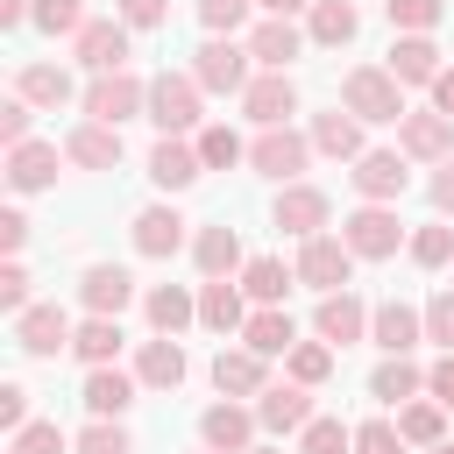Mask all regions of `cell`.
Listing matches in <instances>:
<instances>
[{"instance_id":"cell-13","label":"cell","mask_w":454,"mask_h":454,"mask_svg":"<svg viewBox=\"0 0 454 454\" xmlns=\"http://www.w3.org/2000/svg\"><path fill=\"white\" fill-rule=\"evenodd\" d=\"M397 149L419 156V163H447V156H454V121L433 114V106H426V114H404V121H397Z\"/></svg>"},{"instance_id":"cell-50","label":"cell","mask_w":454,"mask_h":454,"mask_svg":"<svg viewBox=\"0 0 454 454\" xmlns=\"http://www.w3.org/2000/svg\"><path fill=\"white\" fill-rule=\"evenodd\" d=\"M28 114H35V106H28L21 92H14V99H0V142H7V149H21V142H28Z\"/></svg>"},{"instance_id":"cell-28","label":"cell","mask_w":454,"mask_h":454,"mask_svg":"<svg viewBox=\"0 0 454 454\" xmlns=\"http://www.w3.org/2000/svg\"><path fill=\"white\" fill-rule=\"evenodd\" d=\"M241 340L270 362V355H291V348H298V326H291V312H284V305H262V312H248Z\"/></svg>"},{"instance_id":"cell-29","label":"cell","mask_w":454,"mask_h":454,"mask_svg":"<svg viewBox=\"0 0 454 454\" xmlns=\"http://www.w3.org/2000/svg\"><path fill=\"white\" fill-rule=\"evenodd\" d=\"M135 376H142L149 390H177V383H184V348H177L170 333L142 340V355H135Z\"/></svg>"},{"instance_id":"cell-38","label":"cell","mask_w":454,"mask_h":454,"mask_svg":"<svg viewBox=\"0 0 454 454\" xmlns=\"http://www.w3.org/2000/svg\"><path fill=\"white\" fill-rule=\"evenodd\" d=\"M397 433H404V447H440V433H447V404H404L397 411Z\"/></svg>"},{"instance_id":"cell-12","label":"cell","mask_w":454,"mask_h":454,"mask_svg":"<svg viewBox=\"0 0 454 454\" xmlns=\"http://www.w3.org/2000/svg\"><path fill=\"white\" fill-rule=\"evenodd\" d=\"M255 411H241L234 397L227 404H206V419H199V440H206V454H248L255 447Z\"/></svg>"},{"instance_id":"cell-39","label":"cell","mask_w":454,"mask_h":454,"mask_svg":"<svg viewBox=\"0 0 454 454\" xmlns=\"http://www.w3.org/2000/svg\"><path fill=\"white\" fill-rule=\"evenodd\" d=\"M284 369H291V383H305V390H312V383H326V376H333V348H326V340H298V348L284 355Z\"/></svg>"},{"instance_id":"cell-20","label":"cell","mask_w":454,"mask_h":454,"mask_svg":"<svg viewBox=\"0 0 454 454\" xmlns=\"http://www.w3.org/2000/svg\"><path fill=\"white\" fill-rule=\"evenodd\" d=\"M199 170H206V163H199V142H177V135H163V142L149 149V184H156V192H184Z\"/></svg>"},{"instance_id":"cell-6","label":"cell","mask_w":454,"mask_h":454,"mask_svg":"<svg viewBox=\"0 0 454 454\" xmlns=\"http://www.w3.org/2000/svg\"><path fill=\"white\" fill-rule=\"evenodd\" d=\"M348 270H355V248H348L340 234H312V241L298 248V284H312L319 298L348 291Z\"/></svg>"},{"instance_id":"cell-52","label":"cell","mask_w":454,"mask_h":454,"mask_svg":"<svg viewBox=\"0 0 454 454\" xmlns=\"http://www.w3.org/2000/svg\"><path fill=\"white\" fill-rule=\"evenodd\" d=\"M114 14H121L128 28H163V14H170V0H121Z\"/></svg>"},{"instance_id":"cell-36","label":"cell","mask_w":454,"mask_h":454,"mask_svg":"<svg viewBox=\"0 0 454 454\" xmlns=\"http://www.w3.org/2000/svg\"><path fill=\"white\" fill-rule=\"evenodd\" d=\"M298 284V270H284L277 255H255L248 270H241V291L255 298V305H284V291Z\"/></svg>"},{"instance_id":"cell-3","label":"cell","mask_w":454,"mask_h":454,"mask_svg":"<svg viewBox=\"0 0 454 454\" xmlns=\"http://www.w3.org/2000/svg\"><path fill=\"white\" fill-rule=\"evenodd\" d=\"M135 114H149V85H142L135 71H106V78L85 85V121L121 128V121H135Z\"/></svg>"},{"instance_id":"cell-16","label":"cell","mask_w":454,"mask_h":454,"mask_svg":"<svg viewBox=\"0 0 454 454\" xmlns=\"http://www.w3.org/2000/svg\"><path fill=\"white\" fill-rule=\"evenodd\" d=\"M14 340H21V355H57L78 340V326L57 305H28V312H14Z\"/></svg>"},{"instance_id":"cell-32","label":"cell","mask_w":454,"mask_h":454,"mask_svg":"<svg viewBox=\"0 0 454 454\" xmlns=\"http://www.w3.org/2000/svg\"><path fill=\"white\" fill-rule=\"evenodd\" d=\"M355 28H362V14H355L348 0H312V21H305V35H312L319 50H340V43H355Z\"/></svg>"},{"instance_id":"cell-27","label":"cell","mask_w":454,"mask_h":454,"mask_svg":"<svg viewBox=\"0 0 454 454\" xmlns=\"http://www.w3.org/2000/svg\"><path fill=\"white\" fill-rule=\"evenodd\" d=\"M142 312H149V326H156V333H170V340H177V333L199 319V298H192L184 284H156V291L142 298Z\"/></svg>"},{"instance_id":"cell-17","label":"cell","mask_w":454,"mask_h":454,"mask_svg":"<svg viewBox=\"0 0 454 454\" xmlns=\"http://www.w3.org/2000/svg\"><path fill=\"white\" fill-rule=\"evenodd\" d=\"M255 419H262V433H305L312 426V390L305 383H270L255 397Z\"/></svg>"},{"instance_id":"cell-37","label":"cell","mask_w":454,"mask_h":454,"mask_svg":"<svg viewBox=\"0 0 454 454\" xmlns=\"http://www.w3.org/2000/svg\"><path fill=\"white\" fill-rule=\"evenodd\" d=\"M71 355H78L85 369H114V355H121V319H85L78 340H71Z\"/></svg>"},{"instance_id":"cell-57","label":"cell","mask_w":454,"mask_h":454,"mask_svg":"<svg viewBox=\"0 0 454 454\" xmlns=\"http://www.w3.org/2000/svg\"><path fill=\"white\" fill-rule=\"evenodd\" d=\"M433 114H447V121H454V71H440V78H433Z\"/></svg>"},{"instance_id":"cell-58","label":"cell","mask_w":454,"mask_h":454,"mask_svg":"<svg viewBox=\"0 0 454 454\" xmlns=\"http://www.w3.org/2000/svg\"><path fill=\"white\" fill-rule=\"evenodd\" d=\"M255 7H270V14H284V21H291V14H298V7H312V0H255Z\"/></svg>"},{"instance_id":"cell-14","label":"cell","mask_w":454,"mask_h":454,"mask_svg":"<svg viewBox=\"0 0 454 454\" xmlns=\"http://www.w3.org/2000/svg\"><path fill=\"white\" fill-rule=\"evenodd\" d=\"M78 298H85V312H92V319H121V312H128V298H135V277H128L121 262H92V270L78 277Z\"/></svg>"},{"instance_id":"cell-31","label":"cell","mask_w":454,"mask_h":454,"mask_svg":"<svg viewBox=\"0 0 454 454\" xmlns=\"http://www.w3.org/2000/svg\"><path fill=\"white\" fill-rule=\"evenodd\" d=\"M419 390H426V369H419L411 355H390V362L369 376V397H376V404H411Z\"/></svg>"},{"instance_id":"cell-7","label":"cell","mask_w":454,"mask_h":454,"mask_svg":"<svg viewBox=\"0 0 454 454\" xmlns=\"http://www.w3.org/2000/svg\"><path fill=\"white\" fill-rule=\"evenodd\" d=\"M71 57H78L92 78L128 71V21H121V14H114V21H85V28L71 35Z\"/></svg>"},{"instance_id":"cell-42","label":"cell","mask_w":454,"mask_h":454,"mask_svg":"<svg viewBox=\"0 0 454 454\" xmlns=\"http://www.w3.org/2000/svg\"><path fill=\"white\" fill-rule=\"evenodd\" d=\"M43 35H78L92 14H85V0H35V14H28Z\"/></svg>"},{"instance_id":"cell-23","label":"cell","mask_w":454,"mask_h":454,"mask_svg":"<svg viewBox=\"0 0 454 454\" xmlns=\"http://www.w3.org/2000/svg\"><path fill=\"white\" fill-rule=\"evenodd\" d=\"M447 64H440V43L433 35H397L390 43V78L397 85H433Z\"/></svg>"},{"instance_id":"cell-19","label":"cell","mask_w":454,"mask_h":454,"mask_svg":"<svg viewBox=\"0 0 454 454\" xmlns=\"http://www.w3.org/2000/svg\"><path fill=\"white\" fill-rule=\"evenodd\" d=\"M312 326H319V340H326V348H348V340H362V333H369V305H362L355 291H333V298H319Z\"/></svg>"},{"instance_id":"cell-11","label":"cell","mask_w":454,"mask_h":454,"mask_svg":"<svg viewBox=\"0 0 454 454\" xmlns=\"http://www.w3.org/2000/svg\"><path fill=\"white\" fill-rule=\"evenodd\" d=\"M326 220H333V199H326L319 184H284V192H277V227H284V234L312 241V234H326Z\"/></svg>"},{"instance_id":"cell-59","label":"cell","mask_w":454,"mask_h":454,"mask_svg":"<svg viewBox=\"0 0 454 454\" xmlns=\"http://www.w3.org/2000/svg\"><path fill=\"white\" fill-rule=\"evenodd\" d=\"M426 454H454V447H447V440H440V447H426Z\"/></svg>"},{"instance_id":"cell-51","label":"cell","mask_w":454,"mask_h":454,"mask_svg":"<svg viewBox=\"0 0 454 454\" xmlns=\"http://www.w3.org/2000/svg\"><path fill=\"white\" fill-rule=\"evenodd\" d=\"M0 305H7V312H28V270H21L14 255L0 262Z\"/></svg>"},{"instance_id":"cell-4","label":"cell","mask_w":454,"mask_h":454,"mask_svg":"<svg viewBox=\"0 0 454 454\" xmlns=\"http://www.w3.org/2000/svg\"><path fill=\"white\" fill-rule=\"evenodd\" d=\"M340 241L355 248V262H383V255H397L404 220H397V206H362V213L340 220Z\"/></svg>"},{"instance_id":"cell-41","label":"cell","mask_w":454,"mask_h":454,"mask_svg":"<svg viewBox=\"0 0 454 454\" xmlns=\"http://www.w3.org/2000/svg\"><path fill=\"white\" fill-rule=\"evenodd\" d=\"M404 248H411V262H419V270H440V262H454V227H447V220H433V227H419Z\"/></svg>"},{"instance_id":"cell-8","label":"cell","mask_w":454,"mask_h":454,"mask_svg":"<svg viewBox=\"0 0 454 454\" xmlns=\"http://www.w3.org/2000/svg\"><path fill=\"white\" fill-rule=\"evenodd\" d=\"M305 156H312V135H298V128H262V135L248 142V163H255L262 177H277V184H291V177L305 170Z\"/></svg>"},{"instance_id":"cell-34","label":"cell","mask_w":454,"mask_h":454,"mask_svg":"<svg viewBox=\"0 0 454 454\" xmlns=\"http://www.w3.org/2000/svg\"><path fill=\"white\" fill-rule=\"evenodd\" d=\"M312 149H319V156H348V163H355V156H369V149H362V121H355V114H340V106L312 121Z\"/></svg>"},{"instance_id":"cell-24","label":"cell","mask_w":454,"mask_h":454,"mask_svg":"<svg viewBox=\"0 0 454 454\" xmlns=\"http://www.w3.org/2000/svg\"><path fill=\"white\" fill-rule=\"evenodd\" d=\"M64 156H71L78 170H114V163H121V128H106V121H78L71 142H64Z\"/></svg>"},{"instance_id":"cell-49","label":"cell","mask_w":454,"mask_h":454,"mask_svg":"<svg viewBox=\"0 0 454 454\" xmlns=\"http://www.w3.org/2000/svg\"><path fill=\"white\" fill-rule=\"evenodd\" d=\"M355 454H404V433L390 419H369V426H355Z\"/></svg>"},{"instance_id":"cell-15","label":"cell","mask_w":454,"mask_h":454,"mask_svg":"<svg viewBox=\"0 0 454 454\" xmlns=\"http://www.w3.org/2000/svg\"><path fill=\"white\" fill-rule=\"evenodd\" d=\"M369 340H376L383 355H411V348L426 340V312H411L404 298H390V305L369 312Z\"/></svg>"},{"instance_id":"cell-26","label":"cell","mask_w":454,"mask_h":454,"mask_svg":"<svg viewBox=\"0 0 454 454\" xmlns=\"http://www.w3.org/2000/svg\"><path fill=\"white\" fill-rule=\"evenodd\" d=\"M7 184H14V192H50V184H57V149H50V142L7 149Z\"/></svg>"},{"instance_id":"cell-2","label":"cell","mask_w":454,"mask_h":454,"mask_svg":"<svg viewBox=\"0 0 454 454\" xmlns=\"http://www.w3.org/2000/svg\"><path fill=\"white\" fill-rule=\"evenodd\" d=\"M255 57H248V43H234V35H206L199 43V64H192V78L206 85V92H248L255 85V71H248Z\"/></svg>"},{"instance_id":"cell-56","label":"cell","mask_w":454,"mask_h":454,"mask_svg":"<svg viewBox=\"0 0 454 454\" xmlns=\"http://www.w3.org/2000/svg\"><path fill=\"white\" fill-rule=\"evenodd\" d=\"M21 241H28V220L7 206V213H0V248H7V255H21Z\"/></svg>"},{"instance_id":"cell-45","label":"cell","mask_w":454,"mask_h":454,"mask_svg":"<svg viewBox=\"0 0 454 454\" xmlns=\"http://www.w3.org/2000/svg\"><path fill=\"white\" fill-rule=\"evenodd\" d=\"M71 440L57 433V419H28L21 433H7V454H64Z\"/></svg>"},{"instance_id":"cell-55","label":"cell","mask_w":454,"mask_h":454,"mask_svg":"<svg viewBox=\"0 0 454 454\" xmlns=\"http://www.w3.org/2000/svg\"><path fill=\"white\" fill-rule=\"evenodd\" d=\"M426 192H433V213H454V156L433 170V184H426Z\"/></svg>"},{"instance_id":"cell-43","label":"cell","mask_w":454,"mask_h":454,"mask_svg":"<svg viewBox=\"0 0 454 454\" xmlns=\"http://www.w3.org/2000/svg\"><path fill=\"white\" fill-rule=\"evenodd\" d=\"M383 7H390V28H397V35H433L440 14H447L440 0H383Z\"/></svg>"},{"instance_id":"cell-44","label":"cell","mask_w":454,"mask_h":454,"mask_svg":"<svg viewBox=\"0 0 454 454\" xmlns=\"http://www.w3.org/2000/svg\"><path fill=\"white\" fill-rule=\"evenodd\" d=\"M298 454H355V433H348L340 419H312V426L298 433Z\"/></svg>"},{"instance_id":"cell-54","label":"cell","mask_w":454,"mask_h":454,"mask_svg":"<svg viewBox=\"0 0 454 454\" xmlns=\"http://www.w3.org/2000/svg\"><path fill=\"white\" fill-rule=\"evenodd\" d=\"M426 390H433V404H454V355H440L426 369Z\"/></svg>"},{"instance_id":"cell-60","label":"cell","mask_w":454,"mask_h":454,"mask_svg":"<svg viewBox=\"0 0 454 454\" xmlns=\"http://www.w3.org/2000/svg\"><path fill=\"white\" fill-rule=\"evenodd\" d=\"M248 454H277V447H248Z\"/></svg>"},{"instance_id":"cell-35","label":"cell","mask_w":454,"mask_h":454,"mask_svg":"<svg viewBox=\"0 0 454 454\" xmlns=\"http://www.w3.org/2000/svg\"><path fill=\"white\" fill-rule=\"evenodd\" d=\"M199 326H213V333H241L248 326V312H241V284H206L199 291Z\"/></svg>"},{"instance_id":"cell-1","label":"cell","mask_w":454,"mask_h":454,"mask_svg":"<svg viewBox=\"0 0 454 454\" xmlns=\"http://www.w3.org/2000/svg\"><path fill=\"white\" fill-rule=\"evenodd\" d=\"M340 106L355 121H404V85L390 78V64H355L340 78Z\"/></svg>"},{"instance_id":"cell-10","label":"cell","mask_w":454,"mask_h":454,"mask_svg":"<svg viewBox=\"0 0 454 454\" xmlns=\"http://www.w3.org/2000/svg\"><path fill=\"white\" fill-rule=\"evenodd\" d=\"M241 114H248L255 128H291V114H298V85H291V71H255V85L241 92Z\"/></svg>"},{"instance_id":"cell-5","label":"cell","mask_w":454,"mask_h":454,"mask_svg":"<svg viewBox=\"0 0 454 454\" xmlns=\"http://www.w3.org/2000/svg\"><path fill=\"white\" fill-rule=\"evenodd\" d=\"M199 78H184V71H163V78H149V121L163 128V135H184V128H199Z\"/></svg>"},{"instance_id":"cell-25","label":"cell","mask_w":454,"mask_h":454,"mask_svg":"<svg viewBox=\"0 0 454 454\" xmlns=\"http://www.w3.org/2000/svg\"><path fill=\"white\" fill-rule=\"evenodd\" d=\"M213 383H220V397H262V390H270L255 348H220V355H213Z\"/></svg>"},{"instance_id":"cell-9","label":"cell","mask_w":454,"mask_h":454,"mask_svg":"<svg viewBox=\"0 0 454 454\" xmlns=\"http://www.w3.org/2000/svg\"><path fill=\"white\" fill-rule=\"evenodd\" d=\"M355 192L369 199V206H397L404 199V184H411V170H404V149H369V156H355Z\"/></svg>"},{"instance_id":"cell-40","label":"cell","mask_w":454,"mask_h":454,"mask_svg":"<svg viewBox=\"0 0 454 454\" xmlns=\"http://www.w3.org/2000/svg\"><path fill=\"white\" fill-rule=\"evenodd\" d=\"M248 149H241V135L227 128V121H213V128H199V163L206 170H227V163H241Z\"/></svg>"},{"instance_id":"cell-30","label":"cell","mask_w":454,"mask_h":454,"mask_svg":"<svg viewBox=\"0 0 454 454\" xmlns=\"http://www.w3.org/2000/svg\"><path fill=\"white\" fill-rule=\"evenodd\" d=\"M135 383H142V376H121V369H92L78 397H85V411H92V419H121V411L135 404Z\"/></svg>"},{"instance_id":"cell-46","label":"cell","mask_w":454,"mask_h":454,"mask_svg":"<svg viewBox=\"0 0 454 454\" xmlns=\"http://www.w3.org/2000/svg\"><path fill=\"white\" fill-rule=\"evenodd\" d=\"M71 447H78V454H135V440H128V426H121V419H92Z\"/></svg>"},{"instance_id":"cell-22","label":"cell","mask_w":454,"mask_h":454,"mask_svg":"<svg viewBox=\"0 0 454 454\" xmlns=\"http://www.w3.org/2000/svg\"><path fill=\"white\" fill-rule=\"evenodd\" d=\"M192 262H199V277H206V284H220V277H234V270H248V262H241V234H234V227H199V234H192Z\"/></svg>"},{"instance_id":"cell-53","label":"cell","mask_w":454,"mask_h":454,"mask_svg":"<svg viewBox=\"0 0 454 454\" xmlns=\"http://www.w3.org/2000/svg\"><path fill=\"white\" fill-rule=\"evenodd\" d=\"M0 426H7V433L28 426V390H21V383H0Z\"/></svg>"},{"instance_id":"cell-21","label":"cell","mask_w":454,"mask_h":454,"mask_svg":"<svg viewBox=\"0 0 454 454\" xmlns=\"http://www.w3.org/2000/svg\"><path fill=\"white\" fill-rule=\"evenodd\" d=\"M177 248H184V213H177V206H142V213H135V255H156V262H163V255H177Z\"/></svg>"},{"instance_id":"cell-18","label":"cell","mask_w":454,"mask_h":454,"mask_svg":"<svg viewBox=\"0 0 454 454\" xmlns=\"http://www.w3.org/2000/svg\"><path fill=\"white\" fill-rule=\"evenodd\" d=\"M305 50V28L298 21H284V14H270V21H255L248 28V57L262 64V71H291V57Z\"/></svg>"},{"instance_id":"cell-33","label":"cell","mask_w":454,"mask_h":454,"mask_svg":"<svg viewBox=\"0 0 454 454\" xmlns=\"http://www.w3.org/2000/svg\"><path fill=\"white\" fill-rule=\"evenodd\" d=\"M14 92H21L28 106H50V114H57V106L71 99V71H64V64H21Z\"/></svg>"},{"instance_id":"cell-48","label":"cell","mask_w":454,"mask_h":454,"mask_svg":"<svg viewBox=\"0 0 454 454\" xmlns=\"http://www.w3.org/2000/svg\"><path fill=\"white\" fill-rule=\"evenodd\" d=\"M426 340H440V355H454V291L426 298Z\"/></svg>"},{"instance_id":"cell-47","label":"cell","mask_w":454,"mask_h":454,"mask_svg":"<svg viewBox=\"0 0 454 454\" xmlns=\"http://www.w3.org/2000/svg\"><path fill=\"white\" fill-rule=\"evenodd\" d=\"M248 7L255 0H199V21H206V35H234L248 21Z\"/></svg>"}]
</instances>
